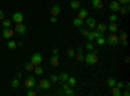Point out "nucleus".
Segmentation results:
<instances>
[{"instance_id":"obj_41","label":"nucleus","mask_w":130,"mask_h":96,"mask_svg":"<svg viewBox=\"0 0 130 96\" xmlns=\"http://www.w3.org/2000/svg\"><path fill=\"white\" fill-rule=\"evenodd\" d=\"M62 88H64V91H65V90H68V88H70L69 83H68V82H62Z\"/></svg>"},{"instance_id":"obj_34","label":"nucleus","mask_w":130,"mask_h":96,"mask_svg":"<svg viewBox=\"0 0 130 96\" xmlns=\"http://www.w3.org/2000/svg\"><path fill=\"white\" fill-rule=\"evenodd\" d=\"M50 81H51V83H55V82H57V81H59V77H57V75H55V74H52V75L50 77Z\"/></svg>"},{"instance_id":"obj_39","label":"nucleus","mask_w":130,"mask_h":96,"mask_svg":"<svg viewBox=\"0 0 130 96\" xmlns=\"http://www.w3.org/2000/svg\"><path fill=\"white\" fill-rule=\"evenodd\" d=\"M79 33H81V35L86 36V35H87V33H89V30H87V29H82V27H81V31H79Z\"/></svg>"},{"instance_id":"obj_31","label":"nucleus","mask_w":130,"mask_h":96,"mask_svg":"<svg viewBox=\"0 0 130 96\" xmlns=\"http://www.w3.org/2000/svg\"><path fill=\"white\" fill-rule=\"evenodd\" d=\"M74 59L77 60V61H83L85 60V55H82V53H75Z\"/></svg>"},{"instance_id":"obj_30","label":"nucleus","mask_w":130,"mask_h":96,"mask_svg":"<svg viewBox=\"0 0 130 96\" xmlns=\"http://www.w3.org/2000/svg\"><path fill=\"white\" fill-rule=\"evenodd\" d=\"M12 87H13V88H18V87H20V81H18V78H14V79L12 81Z\"/></svg>"},{"instance_id":"obj_33","label":"nucleus","mask_w":130,"mask_h":96,"mask_svg":"<svg viewBox=\"0 0 130 96\" xmlns=\"http://www.w3.org/2000/svg\"><path fill=\"white\" fill-rule=\"evenodd\" d=\"M64 95H67V96H72V95H74V91L72 90V87L70 88H68V90H65L64 91Z\"/></svg>"},{"instance_id":"obj_36","label":"nucleus","mask_w":130,"mask_h":96,"mask_svg":"<svg viewBox=\"0 0 130 96\" xmlns=\"http://www.w3.org/2000/svg\"><path fill=\"white\" fill-rule=\"evenodd\" d=\"M3 26L4 27H9L10 26V20H3Z\"/></svg>"},{"instance_id":"obj_24","label":"nucleus","mask_w":130,"mask_h":96,"mask_svg":"<svg viewBox=\"0 0 130 96\" xmlns=\"http://www.w3.org/2000/svg\"><path fill=\"white\" fill-rule=\"evenodd\" d=\"M116 83H117V81H116L115 78H109V79L107 81V84H108V87H111V88L116 86Z\"/></svg>"},{"instance_id":"obj_27","label":"nucleus","mask_w":130,"mask_h":96,"mask_svg":"<svg viewBox=\"0 0 130 96\" xmlns=\"http://www.w3.org/2000/svg\"><path fill=\"white\" fill-rule=\"evenodd\" d=\"M34 65H32L31 62H26V65H25V70H27V71H32L34 70Z\"/></svg>"},{"instance_id":"obj_4","label":"nucleus","mask_w":130,"mask_h":96,"mask_svg":"<svg viewBox=\"0 0 130 96\" xmlns=\"http://www.w3.org/2000/svg\"><path fill=\"white\" fill-rule=\"evenodd\" d=\"M14 31L18 34V35H25L26 34V31H27V27L21 22V24H16V29H14Z\"/></svg>"},{"instance_id":"obj_10","label":"nucleus","mask_w":130,"mask_h":96,"mask_svg":"<svg viewBox=\"0 0 130 96\" xmlns=\"http://www.w3.org/2000/svg\"><path fill=\"white\" fill-rule=\"evenodd\" d=\"M13 34H14L13 30H10L9 27H4V30H3V36H4L5 39H10V38L13 36Z\"/></svg>"},{"instance_id":"obj_12","label":"nucleus","mask_w":130,"mask_h":96,"mask_svg":"<svg viewBox=\"0 0 130 96\" xmlns=\"http://www.w3.org/2000/svg\"><path fill=\"white\" fill-rule=\"evenodd\" d=\"M78 18L81 20H85L86 17H89V12H87V9H85V8H79L78 9Z\"/></svg>"},{"instance_id":"obj_49","label":"nucleus","mask_w":130,"mask_h":96,"mask_svg":"<svg viewBox=\"0 0 130 96\" xmlns=\"http://www.w3.org/2000/svg\"><path fill=\"white\" fill-rule=\"evenodd\" d=\"M82 52H83L82 47H78V48H77V53H82Z\"/></svg>"},{"instance_id":"obj_46","label":"nucleus","mask_w":130,"mask_h":96,"mask_svg":"<svg viewBox=\"0 0 130 96\" xmlns=\"http://www.w3.org/2000/svg\"><path fill=\"white\" fill-rule=\"evenodd\" d=\"M3 20H4V12L0 10V21H3Z\"/></svg>"},{"instance_id":"obj_6","label":"nucleus","mask_w":130,"mask_h":96,"mask_svg":"<svg viewBox=\"0 0 130 96\" xmlns=\"http://www.w3.org/2000/svg\"><path fill=\"white\" fill-rule=\"evenodd\" d=\"M35 84H37V81H35L34 77H29V78H26V81H25V86L27 87V90L34 88Z\"/></svg>"},{"instance_id":"obj_44","label":"nucleus","mask_w":130,"mask_h":96,"mask_svg":"<svg viewBox=\"0 0 130 96\" xmlns=\"http://www.w3.org/2000/svg\"><path fill=\"white\" fill-rule=\"evenodd\" d=\"M52 53H53V55H59V48H57V47L52 48Z\"/></svg>"},{"instance_id":"obj_3","label":"nucleus","mask_w":130,"mask_h":96,"mask_svg":"<svg viewBox=\"0 0 130 96\" xmlns=\"http://www.w3.org/2000/svg\"><path fill=\"white\" fill-rule=\"evenodd\" d=\"M105 43H108L109 46H117L118 43H120V39H118L117 35L111 33V35H108V38L105 39Z\"/></svg>"},{"instance_id":"obj_16","label":"nucleus","mask_w":130,"mask_h":96,"mask_svg":"<svg viewBox=\"0 0 130 96\" xmlns=\"http://www.w3.org/2000/svg\"><path fill=\"white\" fill-rule=\"evenodd\" d=\"M70 8L72 9H79L81 8V2H78V0H72L70 2Z\"/></svg>"},{"instance_id":"obj_21","label":"nucleus","mask_w":130,"mask_h":96,"mask_svg":"<svg viewBox=\"0 0 130 96\" xmlns=\"http://www.w3.org/2000/svg\"><path fill=\"white\" fill-rule=\"evenodd\" d=\"M96 30H99L100 33H104V31L107 30V25L105 24H96Z\"/></svg>"},{"instance_id":"obj_15","label":"nucleus","mask_w":130,"mask_h":96,"mask_svg":"<svg viewBox=\"0 0 130 96\" xmlns=\"http://www.w3.org/2000/svg\"><path fill=\"white\" fill-rule=\"evenodd\" d=\"M91 4H92V7L95 9H102L103 8V2H102V0H92Z\"/></svg>"},{"instance_id":"obj_13","label":"nucleus","mask_w":130,"mask_h":96,"mask_svg":"<svg viewBox=\"0 0 130 96\" xmlns=\"http://www.w3.org/2000/svg\"><path fill=\"white\" fill-rule=\"evenodd\" d=\"M107 29L111 31V33H113V34H116L117 31H118V26L116 25V22H111L109 25H107Z\"/></svg>"},{"instance_id":"obj_37","label":"nucleus","mask_w":130,"mask_h":96,"mask_svg":"<svg viewBox=\"0 0 130 96\" xmlns=\"http://www.w3.org/2000/svg\"><path fill=\"white\" fill-rule=\"evenodd\" d=\"M86 48H87L89 51H94V44H92V42H89L87 46H86Z\"/></svg>"},{"instance_id":"obj_1","label":"nucleus","mask_w":130,"mask_h":96,"mask_svg":"<svg viewBox=\"0 0 130 96\" xmlns=\"http://www.w3.org/2000/svg\"><path fill=\"white\" fill-rule=\"evenodd\" d=\"M98 51H90L87 55H85V61L89 64V65H95V64L98 62Z\"/></svg>"},{"instance_id":"obj_18","label":"nucleus","mask_w":130,"mask_h":96,"mask_svg":"<svg viewBox=\"0 0 130 96\" xmlns=\"http://www.w3.org/2000/svg\"><path fill=\"white\" fill-rule=\"evenodd\" d=\"M111 90H112V95H115V96H122V91H121V88H118L117 86L112 87Z\"/></svg>"},{"instance_id":"obj_19","label":"nucleus","mask_w":130,"mask_h":96,"mask_svg":"<svg viewBox=\"0 0 130 96\" xmlns=\"http://www.w3.org/2000/svg\"><path fill=\"white\" fill-rule=\"evenodd\" d=\"M57 77H59V79L61 82H67L68 78H69V74L68 73H60V75H57Z\"/></svg>"},{"instance_id":"obj_42","label":"nucleus","mask_w":130,"mask_h":96,"mask_svg":"<svg viewBox=\"0 0 130 96\" xmlns=\"http://www.w3.org/2000/svg\"><path fill=\"white\" fill-rule=\"evenodd\" d=\"M116 86H117L118 88H121V90H122V88H125V84H124L122 82H117V83H116Z\"/></svg>"},{"instance_id":"obj_7","label":"nucleus","mask_w":130,"mask_h":96,"mask_svg":"<svg viewBox=\"0 0 130 96\" xmlns=\"http://www.w3.org/2000/svg\"><path fill=\"white\" fill-rule=\"evenodd\" d=\"M39 87L42 90H50L51 88V81L50 79H42L39 82Z\"/></svg>"},{"instance_id":"obj_28","label":"nucleus","mask_w":130,"mask_h":96,"mask_svg":"<svg viewBox=\"0 0 130 96\" xmlns=\"http://www.w3.org/2000/svg\"><path fill=\"white\" fill-rule=\"evenodd\" d=\"M8 48L9 49H16L17 48V43H16V42H13V40L8 42Z\"/></svg>"},{"instance_id":"obj_22","label":"nucleus","mask_w":130,"mask_h":96,"mask_svg":"<svg viewBox=\"0 0 130 96\" xmlns=\"http://www.w3.org/2000/svg\"><path fill=\"white\" fill-rule=\"evenodd\" d=\"M118 12H120L121 14H129V4H127V5H125V7H120Z\"/></svg>"},{"instance_id":"obj_5","label":"nucleus","mask_w":130,"mask_h":96,"mask_svg":"<svg viewBox=\"0 0 130 96\" xmlns=\"http://www.w3.org/2000/svg\"><path fill=\"white\" fill-rule=\"evenodd\" d=\"M12 21L14 24H21V22H24V14L21 13V12H16L13 16H12Z\"/></svg>"},{"instance_id":"obj_45","label":"nucleus","mask_w":130,"mask_h":96,"mask_svg":"<svg viewBox=\"0 0 130 96\" xmlns=\"http://www.w3.org/2000/svg\"><path fill=\"white\" fill-rule=\"evenodd\" d=\"M51 22H52V24H56V22H57L56 16H52V17H51Z\"/></svg>"},{"instance_id":"obj_51","label":"nucleus","mask_w":130,"mask_h":96,"mask_svg":"<svg viewBox=\"0 0 130 96\" xmlns=\"http://www.w3.org/2000/svg\"><path fill=\"white\" fill-rule=\"evenodd\" d=\"M16 75H17V77H18V78H20V77H21V75H22V74H21V71H17V74H16Z\"/></svg>"},{"instance_id":"obj_38","label":"nucleus","mask_w":130,"mask_h":96,"mask_svg":"<svg viewBox=\"0 0 130 96\" xmlns=\"http://www.w3.org/2000/svg\"><path fill=\"white\" fill-rule=\"evenodd\" d=\"M37 93H38L37 91H32L31 88H30V90H27V96H35Z\"/></svg>"},{"instance_id":"obj_48","label":"nucleus","mask_w":130,"mask_h":96,"mask_svg":"<svg viewBox=\"0 0 130 96\" xmlns=\"http://www.w3.org/2000/svg\"><path fill=\"white\" fill-rule=\"evenodd\" d=\"M122 95H124V96H129V95H130V92H129V90H125V91L122 92Z\"/></svg>"},{"instance_id":"obj_11","label":"nucleus","mask_w":130,"mask_h":96,"mask_svg":"<svg viewBox=\"0 0 130 96\" xmlns=\"http://www.w3.org/2000/svg\"><path fill=\"white\" fill-rule=\"evenodd\" d=\"M120 7H121V4L118 2H111V4H109V9L112 10L113 13H117L118 9H120Z\"/></svg>"},{"instance_id":"obj_20","label":"nucleus","mask_w":130,"mask_h":96,"mask_svg":"<svg viewBox=\"0 0 130 96\" xmlns=\"http://www.w3.org/2000/svg\"><path fill=\"white\" fill-rule=\"evenodd\" d=\"M67 82L69 83V86H70V87H75V84H77V79H75L74 77H70V75H69V78H68Z\"/></svg>"},{"instance_id":"obj_17","label":"nucleus","mask_w":130,"mask_h":96,"mask_svg":"<svg viewBox=\"0 0 130 96\" xmlns=\"http://www.w3.org/2000/svg\"><path fill=\"white\" fill-rule=\"evenodd\" d=\"M73 25L75 26V27H82L83 25H85V22H83V20H81V18H74V21H73Z\"/></svg>"},{"instance_id":"obj_25","label":"nucleus","mask_w":130,"mask_h":96,"mask_svg":"<svg viewBox=\"0 0 130 96\" xmlns=\"http://www.w3.org/2000/svg\"><path fill=\"white\" fill-rule=\"evenodd\" d=\"M95 40H96L98 46H104V44H105V38H104V35H102L100 38H98V39H95Z\"/></svg>"},{"instance_id":"obj_8","label":"nucleus","mask_w":130,"mask_h":96,"mask_svg":"<svg viewBox=\"0 0 130 96\" xmlns=\"http://www.w3.org/2000/svg\"><path fill=\"white\" fill-rule=\"evenodd\" d=\"M86 26L89 29H96V21L92 17H86Z\"/></svg>"},{"instance_id":"obj_29","label":"nucleus","mask_w":130,"mask_h":96,"mask_svg":"<svg viewBox=\"0 0 130 96\" xmlns=\"http://www.w3.org/2000/svg\"><path fill=\"white\" fill-rule=\"evenodd\" d=\"M92 33H94V38H95V39H98V38H100L102 35H104V33H100V31L96 30V29L92 31Z\"/></svg>"},{"instance_id":"obj_47","label":"nucleus","mask_w":130,"mask_h":96,"mask_svg":"<svg viewBox=\"0 0 130 96\" xmlns=\"http://www.w3.org/2000/svg\"><path fill=\"white\" fill-rule=\"evenodd\" d=\"M121 44L122 47H127V40H121Z\"/></svg>"},{"instance_id":"obj_14","label":"nucleus","mask_w":130,"mask_h":96,"mask_svg":"<svg viewBox=\"0 0 130 96\" xmlns=\"http://www.w3.org/2000/svg\"><path fill=\"white\" fill-rule=\"evenodd\" d=\"M51 14L52 16H59L60 14V12H61V8L59 7V5H53V7H51Z\"/></svg>"},{"instance_id":"obj_43","label":"nucleus","mask_w":130,"mask_h":96,"mask_svg":"<svg viewBox=\"0 0 130 96\" xmlns=\"http://www.w3.org/2000/svg\"><path fill=\"white\" fill-rule=\"evenodd\" d=\"M118 39H121V40H126V39H127V34H126V33H122Z\"/></svg>"},{"instance_id":"obj_2","label":"nucleus","mask_w":130,"mask_h":96,"mask_svg":"<svg viewBox=\"0 0 130 96\" xmlns=\"http://www.w3.org/2000/svg\"><path fill=\"white\" fill-rule=\"evenodd\" d=\"M42 61H43V57H42V55H40V53H32V55H31V57H30V62H31L34 66H38V65H40V64H42Z\"/></svg>"},{"instance_id":"obj_26","label":"nucleus","mask_w":130,"mask_h":96,"mask_svg":"<svg viewBox=\"0 0 130 96\" xmlns=\"http://www.w3.org/2000/svg\"><path fill=\"white\" fill-rule=\"evenodd\" d=\"M67 55H68L69 59H74V56H75V51H74L73 48H69L68 52H67Z\"/></svg>"},{"instance_id":"obj_32","label":"nucleus","mask_w":130,"mask_h":96,"mask_svg":"<svg viewBox=\"0 0 130 96\" xmlns=\"http://www.w3.org/2000/svg\"><path fill=\"white\" fill-rule=\"evenodd\" d=\"M86 38H87V40H89V42H94V40H95V38H94V33H92V31H89L87 35H86Z\"/></svg>"},{"instance_id":"obj_9","label":"nucleus","mask_w":130,"mask_h":96,"mask_svg":"<svg viewBox=\"0 0 130 96\" xmlns=\"http://www.w3.org/2000/svg\"><path fill=\"white\" fill-rule=\"evenodd\" d=\"M50 64H51L52 66H59L60 65V56L59 55H53L50 59Z\"/></svg>"},{"instance_id":"obj_40","label":"nucleus","mask_w":130,"mask_h":96,"mask_svg":"<svg viewBox=\"0 0 130 96\" xmlns=\"http://www.w3.org/2000/svg\"><path fill=\"white\" fill-rule=\"evenodd\" d=\"M120 4H122V5H127L129 3H130V0H117Z\"/></svg>"},{"instance_id":"obj_23","label":"nucleus","mask_w":130,"mask_h":96,"mask_svg":"<svg viewBox=\"0 0 130 96\" xmlns=\"http://www.w3.org/2000/svg\"><path fill=\"white\" fill-rule=\"evenodd\" d=\"M32 71H35V74H37V75H42V74L44 73V70H43V68H42L40 65L35 66V68H34V70H32Z\"/></svg>"},{"instance_id":"obj_50","label":"nucleus","mask_w":130,"mask_h":96,"mask_svg":"<svg viewBox=\"0 0 130 96\" xmlns=\"http://www.w3.org/2000/svg\"><path fill=\"white\" fill-rule=\"evenodd\" d=\"M125 88H126V90H129V88H130V84H129V83H126V84H125Z\"/></svg>"},{"instance_id":"obj_35","label":"nucleus","mask_w":130,"mask_h":96,"mask_svg":"<svg viewBox=\"0 0 130 96\" xmlns=\"http://www.w3.org/2000/svg\"><path fill=\"white\" fill-rule=\"evenodd\" d=\"M118 20V17L116 14H111L109 16V22H116V21Z\"/></svg>"}]
</instances>
